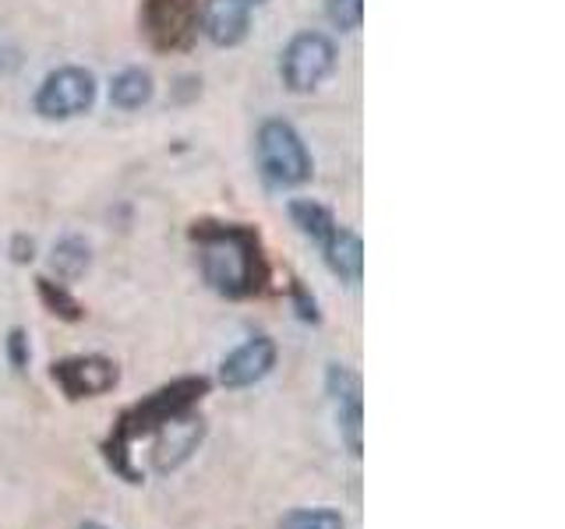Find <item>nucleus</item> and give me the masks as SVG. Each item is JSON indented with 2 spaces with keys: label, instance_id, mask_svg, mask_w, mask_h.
Listing matches in <instances>:
<instances>
[{
  "label": "nucleus",
  "instance_id": "a211bd4d",
  "mask_svg": "<svg viewBox=\"0 0 565 529\" xmlns=\"http://www.w3.org/2000/svg\"><path fill=\"white\" fill-rule=\"evenodd\" d=\"M326 18L340 32H358L364 22V0H326Z\"/></svg>",
  "mask_w": 565,
  "mask_h": 529
},
{
  "label": "nucleus",
  "instance_id": "2eb2a0df",
  "mask_svg": "<svg viewBox=\"0 0 565 529\" xmlns=\"http://www.w3.org/2000/svg\"><path fill=\"white\" fill-rule=\"evenodd\" d=\"M88 261H93V251H88V244L82 237H64L53 244V255H50V264L53 272H57L64 282H75L88 272Z\"/></svg>",
  "mask_w": 565,
  "mask_h": 529
},
{
  "label": "nucleus",
  "instance_id": "20e7f679",
  "mask_svg": "<svg viewBox=\"0 0 565 529\" xmlns=\"http://www.w3.org/2000/svg\"><path fill=\"white\" fill-rule=\"evenodd\" d=\"M335 61H340V50H335V43L326 32H300L290 40V46L282 50V61H279L282 85L297 96L315 93V88L332 75Z\"/></svg>",
  "mask_w": 565,
  "mask_h": 529
},
{
  "label": "nucleus",
  "instance_id": "ddd939ff",
  "mask_svg": "<svg viewBox=\"0 0 565 529\" xmlns=\"http://www.w3.org/2000/svg\"><path fill=\"white\" fill-rule=\"evenodd\" d=\"M156 93V85H152V75L149 71H141V67H128V71H120V75L114 78L110 85V102L117 106V110H141Z\"/></svg>",
  "mask_w": 565,
  "mask_h": 529
},
{
  "label": "nucleus",
  "instance_id": "0eeeda50",
  "mask_svg": "<svg viewBox=\"0 0 565 529\" xmlns=\"http://www.w3.org/2000/svg\"><path fill=\"white\" fill-rule=\"evenodd\" d=\"M326 392L335 402V420H340V438L353 458L364 455V388L361 378L343 364H329Z\"/></svg>",
  "mask_w": 565,
  "mask_h": 529
},
{
  "label": "nucleus",
  "instance_id": "f03ea898",
  "mask_svg": "<svg viewBox=\"0 0 565 529\" xmlns=\"http://www.w3.org/2000/svg\"><path fill=\"white\" fill-rule=\"evenodd\" d=\"M205 392H209V378H177V381H170L163 388H156V392L146 396L141 402H135L131 410H124L110 441H106V458H110V466L128 484H135L131 466H128V455H131L135 441L146 438V434H156L163 423H170L177 417L191 413L194 406L202 402Z\"/></svg>",
  "mask_w": 565,
  "mask_h": 529
},
{
  "label": "nucleus",
  "instance_id": "412c9836",
  "mask_svg": "<svg viewBox=\"0 0 565 529\" xmlns=\"http://www.w3.org/2000/svg\"><path fill=\"white\" fill-rule=\"evenodd\" d=\"M14 261H32V240H25V237L14 240Z\"/></svg>",
  "mask_w": 565,
  "mask_h": 529
},
{
  "label": "nucleus",
  "instance_id": "f3484780",
  "mask_svg": "<svg viewBox=\"0 0 565 529\" xmlns=\"http://www.w3.org/2000/svg\"><path fill=\"white\" fill-rule=\"evenodd\" d=\"M40 296H43V304H46L53 314L67 317V322H78V317H82V304H78V300L61 287V282L40 279Z\"/></svg>",
  "mask_w": 565,
  "mask_h": 529
},
{
  "label": "nucleus",
  "instance_id": "f8f14e48",
  "mask_svg": "<svg viewBox=\"0 0 565 529\" xmlns=\"http://www.w3.org/2000/svg\"><path fill=\"white\" fill-rule=\"evenodd\" d=\"M322 255L332 276H340L347 287H358L364 276V244L347 226H335V234L322 244Z\"/></svg>",
  "mask_w": 565,
  "mask_h": 529
},
{
  "label": "nucleus",
  "instance_id": "9d476101",
  "mask_svg": "<svg viewBox=\"0 0 565 529\" xmlns=\"http://www.w3.org/2000/svg\"><path fill=\"white\" fill-rule=\"evenodd\" d=\"M199 25L209 43L223 50L241 46L252 32V4L247 0H205L199 11Z\"/></svg>",
  "mask_w": 565,
  "mask_h": 529
},
{
  "label": "nucleus",
  "instance_id": "39448f33",
  "mask_svg": "<svg viewBox=\"0 0 565 529\" xmlns=\"http://www.w3.org/2000/svg\"><path fill=\"white\" fill-rule=\"evenodd\" d=\"M35 114L43 120H75L93 110L96 102V75L85 67H57L35 88Z\"/></svg>",
  "mask_w": 565,
  "mask_h": 529
},
{
  "label": "nucleus",
  "instance_id": "1a4fd4ad",
  "mask_svg": "<svg viewBox=\"0 0 565 529\" xmlns=\"http://www.w3.org/2000/svg\"><path fill=\"white\" fill-rule=\"evenodd\" d=\"M273 367H276V343L269 335H252L234 353H226V360L220 364V381L223 388H252L262 378H269Z\"/></svg>",
  "mask_w": 565,
  "mask_h": 529
},
{
  "label": "nucleus",
  "instance_id": "4be33fe9",
  "mask_svg": "<svg viewBox=\"0 0 565 529\" xmlns=\"http://www.w3.org/2000/svg\"><path fill=\"white\" fill-rule=\"evenodd\" d=\"M78 529H110V526H103V522H96V519H85Z\"/></svg>",
  "mask_w": 565,
  "mask_h": 529
},
{
  "label": "nucleus",
  "instance_id": "4468645a",
  "mask_svg": "<svg viewBox=\"0 0 565 529\" xmlns=\"http://www.w3.org/2000/svg\"><path fill=\"white\" fill-rule=\"evenodd\" d=\"M290 219H294V226L300 229V234H305L308 240H315L318 247H322V244L335 234V226H340L326 205L308 202V198L290 202Z\"/></svg>",
  "mask_w": 565,
  "mask_h": 529
},
{
  "label": "nucleus",
  "instance_id": "f257e3e1",
  "mask_svg": "<svg viewBox=\"0 0 565 529\" xmlns=\"http://www.w3.org/2000/svg\"><path fill=\"white\" fill-rule=\"evenodd\" d=\"M191 240L199 244V264L205 282L230 300L258 293L265 279H269L255 229L241 223H194Z\"/></svg>",
  "mask_w": 565,
  "mask_h": 529
},
{
  "label": "nucleus",
  "instance_id": "7ed1b4c3",
  "mask_svg": "<svg viewBox=\"0 0 565 529\" xmlns=\"http://www.w3.org/2000/svg\"><path fill=\"white\" fill-rule=\"evenodd\" d=\"M255 149H258V170L269 187H300L311 181V173H315L311 152L294 123L265 120L258 128Z\"/></svg>",
  "mask_w": 565,
  "mask_h": 529
},
{
  "label": "nucleus",
  "instance_id": "6e6552de",
  "mask_svg": "<svg viewBox=\"0 0 565 529\" xmlns=\"http://www.w3.org/2000/svg\"><path fill=\"white\" fill-rule=\"evenodd\" d=\"M50 378L61 385V392L67 399H96L106 396L110 388H117L120 370L110 357L88 353V357H67L50 367Z\"/></svg>",
  "mask_w": 565,
  "mask_h": 529
},
{
  "label": "nucleus",
  "instance_id": "aec40b11",
  "mask_svg": "<svg viewBox=\"0 0 565 529\" xmlns=\"http://www.w3.org/2000/svg\"><path fill=\"white\" fill-rule=\"evenodd\" d=\"M294 307H297V317H300V322H318V304H315V296L305 290V287H300V282L294 279Z\"/></svg>",
  "mask_w": 565,
  "mask_h": 529
},
{
  "label": "nucleus",
  "instance_id": "dca6fc26",
  "mask_svg": "<svg viewBox=\"0 0 565 529\" xmlns=\"http://www.w3.org/2000/svg\"><path fill=\"white\" fill-rule=\"evenodd\" d=\"M279 529H347L343 511H335L329 505L322 508H290L279 519Z\"/></svg>",
  "mask_w": 565,
  "mask_h": 529
},
{
  "label": "nucleus",
  "instance_id": "9b49d317",
  "mask_svg": "<svg viewBox=\"0 0 565 529\" xmlns=\"http://www.w3.org/2000/svg\"><path fill=\"white\" fill-rule=\"evenodd\" d=\"M202 434H205L202 420H194L191 413L163 423V428L156 431V445L149 452L152 455V469L156 473H173L194 449H199Z\"/></svg>",
  "mask_w": 565,
  "mask_h": 529
},
{
  "label": "nucleus",
  "instance_id": "423d86ee",
  "mask_svg": "<svg viewBox=\"0 0 565 529\" xmlns=\"http://www.w3.org/2000/svg\"><path fill=\"white\" fill-rule=\"evenodd\" d=\"M141 29L156 50H184L199 35V4L194 0H146Z\"/></svg>",
  "mask_w": 565,
  "mask_h": 529
},
{
  "label": "nucleus",
  "instance_id": "5701e85b",
  "mask_svg": "<svg viewBox=\"0 0 565 529\" xmlns=\"http://www.w3.org/2000/svg\"><path fill=\"white\" fill-rule=\"evenodd\" d=\"M247 4H262V0H247Z\"/></svg>",
  "mask_w": 565,
  "mask_h": 529
},
{
  "label": "nucleus",
  "instance_id": "6ab92c4d",
  "mask_svg": "<svg viewBox=\"0 0 565 529\" xmlns=\"http://www.w3.org/2000/svg\"><path fill=\"white\" fill-rule=\"evenodd\" d=\"M8 360L14 370H25L32 360V349H29V332L25 328H11L8 332Z\"/></svg>",
  "mask_w": 565,
  "mask_h": 529
}]
</instances>
